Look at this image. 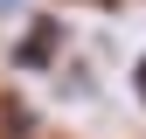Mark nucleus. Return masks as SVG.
I'll return each mask as SVG.
<instances>
[{
	"mask_svg": "<svg viewBox=\"0 0 146 139\" xmlns=\"http://www.w3.org/2000/svg\"><path fill=\"white\" fill-rule=\"evenodd\" d=\"M56 42H63V28H56V21H35V28L21 35V49H14V63H21V70H42Z\"/></svg>",
	"mask_w": 146,
	"mask_h": 139,
	"instance_id": "obj_1",
	"label": "nucleus"
},
{
	"mask_svg": "<svg viewBox=\"0 0 146 139\" xmlns=\"http://www.w3.org/2000/svg\"><path fill=\"white\" fill-rule=\"evenodd\" d=\"M0 7H14V0H0Z\"/></svg>",
	"mask_w": 146,
	"mask_h": 139,
	"instance_id": "obj_2",
	"label": "nucleus"
}]
</instances>
